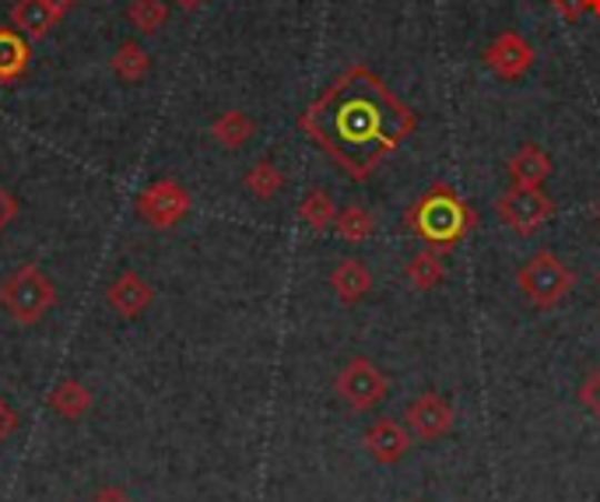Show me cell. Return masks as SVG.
<instances>
[{
	"mask_svg": "<svg viewBox=\"0 0 600 502\" xmlns=\"http://www.w3.org/2000/svg\"><path fill=\"white\" fill-rule=\"evenodd\" d=\"M593 214H597V218H600V204H597V208H593Z\"/></svg>",
	"mask_w": 600,
	"mask_h": 502,
	"instance_id": "cell-32",
	"label": "cell"
},
{
	"mask_svg": "<svg viewBox=\"0 0 600 502\" xmlns=\"http://www.w3.org/2000/svg\"><path fill=\"white\" fill-rule=\"evenodd\" d=\"M53 278L39 264H21L4 281H0V310H4L18 327H36L57 305Z\"/></svg>",
	"mask_w": 600,
	"mask_h": 502,
	"instance_id": "cell-3",
	"label": "cell"
},
{
	"mask_svg": "<svg viewBox=\"0 0 600 502\" xmlns=\"http://www.w3.org/2000/svg\"><path fill=\"white\" fill-rule=\"evenodd\" d=\"M362 443H366V453L372 456L376 464H397V461H404L408 450H411V432L404 425H397L393 419H380V422H372L362 435Z\"/></svg>",
	"mask_w": 600,
	"mask_h": 502,
	"instance_id": "cell-11",
	"label": "cell"
},
{
	"mask_svg": "<svg viewBox=\"0 0 600 502\" xmlns=\"http://www.w3.org/2000/svg\"><path fill=\"white\" fill-rule=\"evenodd\" d=\"M404 225L429 243L432 250H450L457 247L460 239H467L478 225V214L474 208L460 201V193L447 183H436L432 190H426L418 198V204L408 208L404 214Z\"/></svg>",
	"mask_w": 600,
	"mask_h": 502,
	"instance_id": "cell-2",
	"label": "cell"
},
{
	"mask_svg": "<svg viewBox=\"0 0 600 502\" xmlns=\"http://www.w3.org/2000/svg\"><path fill=\"white\" fill-rule=\"evenodd\" d=\"M333 232H338L344 243H366V239L376 232V218H372L362 204H348L344 211H338Z\"/></svg>",
	"mask_w": 600,
	"mask_h": 502,
	"instance_id": "cell-23",
	"label": "cell"
},
{
	"mask_svg": "<svg viewBox=\"0 0 600 502\" xmlns=\"http://www.w3.org/2000/svg\"><path fill=\"white\" fill-rule=\"evenodd\" d=\"M580 404L600 419V365L583 380V386H580Z\"/></svg>",
	"mask_w": 600,
	"mask_h": 502,
	"instance_id": "cell-24",
	"label": "cell"
},
{
	"mask_svg": "<svg viewBox=\"0 0 600 502\" xmlns=\"http://www.w3.org/2000/svg\"><path fill=\"white\" fill-rule=\"evenodd\" d=\"M109 68H113V74L127 84H138L151 74V57L148 50L141 47L138 39H127L117 47V53L109 57Z\"/></svg>",
	"mask_w": 600,
	"mask_h": 502,
	"instance_id": "cell-17",
	"label": "cell"
},
{
	"mask_svg": "<svg viewBox=\"0 0 600 502\" xmlns=\"http://www.w3.org/2000/svg\"><path fill=\"white\" fill-rule=\"evenodd\" d=\"M442 278H447V268H442V257L429 247L426 253L411 257L408 264V281L418 289V292H432L442 285Z\"/></svg>",
	"mask_w": 600,
	"mask_h": 502,
	"instance_id": "cell-22",
	"label": "cell"
},
{
	"mask_svg": "<svg viewBox=\"0 0 600 502\" xmlns=\"http://www.w3.org/2000/svg\"><path fill=\"white\" fill-rule=\"evenodd\" d=\"M127 21L141 36H154V32H162L169 26V4H166V0H130Z\"/></svg>",
	"mask_w": 600,
	"mask_h": 502,
	"instance_id": "cell-20",
	"label": "cell"
},
{
	"mask_svg": "<svg viewBox=\"0 0 600 502\" xmlns=\"http://www.w3.org/2000/svg\"><path fill=\"white\" fill-rule=\"evenodd\" d=\"M299 218H302V225H309L313 232H327V229H333V222H338V204H333L327 190L317 187L299 201Z\"/></svg>",
	"mask_w": 600,
	"mask_h": 502,
	"instance_id": "cell-19",
	"label": "cell"
},
{
	"mask_svg": "<svg viewBox=\"0 0 600 502\" xmlns=\"http://www.w3.org/2000/svg\"><path fill=\"white\" fill-rule=\"evenodd\" d=\"M106 302L109 310L123 320H138L141 313H148V305L154 302V289L151 281L141 278L138 271H120L106 289Z\"/></svg>",
	"mask_w": 600,
	"mask_h": 502,
	"instance_id": "cell-10",
	"label": "cell"
},
{
	"mask_svg": "<svg viewBox=\"0 0 600 502\" xmlns=\"http://www.w3.org/2000/svg\"><path fill=\"white\" fill-rule=\"evenodd\" d=\"M18 218V198L8 190V187H0V235L8 232V225Z\"/></svg>",
	"mask_w": 600,
	"mask_h": 502,
	"instance_id": "cell-25",
	"label": "cell"
},
{
	"mask_svg": "<svg viewBox=\"0 0 600 502\" xmlns=\"http://www.w3.org/2000/svg\"><path fill=\"white\" fill-rule=\"evenodd\" d=\"M299 127L351 180L362 183L414 134L418 117L404 99L387 89L380 74L369 68H348L327 84L323 96L306 106Z\"/></svg>",
	"mask_w": 600,
	"mask_h": 502,
	"instance_id": "cell-1",
	"label": "cell"
},
{
	"mask_svg": "<svg viewBox=\"0 0 600 502\" xmlns=\"http://www.w3.org/2000/svg\"><path fill=\"white\" fill-rule=\"evenodd\" d=\"M496 211L513 235H533L554 214V201L541 187H509L499 198Z\"/></svg>",
	"mask_w": 600,
	"mask_h": 502,
	"instance_id": "cell-6",
	"label": "cell"
},
{
	"mask_svg": "<svg viewBox=\"0 0 600 502\" xmlns=\"http://www.w3.org/2000/svg\"><path fill=\"white\" fill-rule=\"evenodd\" d=\"M242 187H247L257 201H274L281 187H284V177H281V169L271 162V159H260L250 165V172L242 177Z\"/></svg>",
	"mask_w": 600,
	"mask_h": 502,
	"instance_id": "cell-21",
	"label": "cell"
},
{
	"mask_svg": "<svg viewBox=\"0 0 600 502\" xmlns=\"http://www.w3.org/2000/svg\"><path fill=\"white\" fill-rule=\"evenodd\" d=\"M14 429H18V414L4 398H0V443H8L14 435Z\"/></svg>",
	"mask_w": 600,
	"mask_h": 502,
	"instance_id": "cell-26",
	"label": "cell"
},
{
	"mask_svg": "<svg viewBox=\"0 0 600 502\" xmlns=\"http://www.w3.org/2000/svg\"><path fill=\"white\" fill-rule=\"evenodd\" d=\"M408 429L418 435L421 443H432V440H442L450 429H453V404L442 398V394H421L411 401L408 408Z\"/></svg>",
	"mask_w": 600,
	"mask_h": 502,
	"instance_id": "cell-9",
	"label": "cell"
},
{
	"mask_svg": "<svg viewBox=\"0 0 600 502\" xmlns=\"http://www.w3.org/2000/svg\"><path fill=\"white\" fill-rule=\"evenodd\" d=\"M583 8H587V11H593V14L600 18V0H583Z\"/></svg>",
	"mask_w": 600,
	"mask_h": 502,
	"instance_id": "cell-31",
	"label": "cell"
},
{
	"mask_svg": "<svg viewBox=\"0 0 600 502\" xmlns=\"http://www.w3.org/2000/svg\"><path fill=\"white\" fill-rule=\"evenodd\" d=\"M517 285L533 305H538V310H554V305H559L572 292L576 274L551 250H541L520 268Z\"/></svg>",
	"mask_w": 600,
	"mask_h": 502,
	"instance_id": "cell-4",
	"label": "cell"
},
{
	"mask_svg": "<svg viewBox=\"0 0 600 502\" xmlns=\"http://www.w3.org/2000/svg\"><path fill=\"white\" fill-rule=\"evenodd\" d=\"M333 394H338L351 411H369L390 394V380L380 365L366 355H354L341 365L338 380H333Z\"/></svg>",
	"mask_w": 600,
	"mask_h": 502,
	"instance_id": "cell-5",
	"label": "cell"
},
{
	"mask_svg": "<svg viewBox=\"0 0 600 502\" xmlns=\"http://www.w3.org/2000/svg\"><path fill=\"white\" fill-rule=\"evenodd\" d=\"M8 18H11V29H18L29 42L47 39V36L60 26L47 0H14L11 11H8Z\"/></svg>",
	"mask_w": 600,
	"mask_h": 502,
	"instance_id": "cell-12",
	"label": "cell"
},
{
	"mask_svg": "<svg viewBox=\"0 0 600 502\" xmlns=\"http://www.w3.org/2000/svg\"><path fill=\"white\" fill-rule=\"evenodd\" d=\"M190 193L183 183H176V180H154L151 187H144L138 193V201H133V211H138L144 222L151 229H172V225H180L183 218L190 214Z\"/></svg>",
	"mask_w": 600,
	"mask_h": 502,
	"instance_id": "cell-7",
	"label": "cell"
},
{
	"mask_svg": "<svg viewBox=\"0 0 600 502\" xmlns=\"http://www.w3.org/2000/svg\"><path fill=\"white\" fill-rule=\"evenodd\" d=\"M92 502H133V499H130L127 489H120V485H102V489L92 495Z\"/></svg>",
	"mask_w": 600,
	"mask_h": 502,
	"instance_id": "cell-28",
	"label": "cell"
},
{
	"mask_svg": "<svg viewBox=\"0 0 600 502\" xmlns=\"http://www.w3.org/2000/svg\"><path fill=\"white\" fill-rule=\"evenodd\" d=\"M47 4H50V11L57 14V21H63L67 14H71V11L81 4V0H47Z\"/></svg>",
	"mask_w": 600,
	"mask_h": 502,
	"instance_id": "cell-29",
	"label": "cell"
},
{
	"mask_svg": "<svg viewBox=\"0 0 600 502\" xmlns=\"http://www.w3.org/2000/svg\"><path fill=\"white\" fill-rule=\"evenodd\" d=\"M176 4H180V8H187V11H193V8H200V4H204V0H176Z\"/></svg>",
	"mask_w": 600,
	"mask_h": 502,
	"instance_id": "cell-30",
	"label": "cell"
},
{
	"mask_svg": "<svg viewBox=\"0 0 600 502\" xmlns=\"http://www.w3.org/2000/svg\"><path fill=\"white\" fill-rule=\"evenodd\" d=\"M32 42L18 29H0V84H14L29 74Z\"/></svg>",
	"mask_w": 600,
	"mask_h": 502,
	"instance_id": "cell-14",
	"label": "cell"
},
{
	"mask_svg": "<svg viewBox=\"0 0 600 502\" xmlns=\"http://www.w3.org/2000/svg\"><path fill=\"white\" fill-rule=\"evenodd\" d=\"M551 4H554V11H559L566 21H576V18H580L587 8H583V0H551Z\"/></svg>",
	"mask_w": 600,
	"mask_h": 502,
	"instance_id": "cell-27",
	"label": "cell"
},
{
	"mask_svg": "<svg viewBox=\"0 0 600 502\" xmlns=\"http://www.w3.org/2000/svg\"><path fill=\"white\" fill-rule=\"evenodd\" d=\"M484 68L502 81H517L533 68V47L520 32H502L484 50Z\"/></svg>",
	"mask_w": 600,
	"mask_h": 502,
	"instance_id": "cell-8",
	"label": "cell"
},
{
	"mask_svg": "<svg viewBox=\"0 0 600 502\" xmlns=\"http://www.w3.org/2000/svg\"><path fill=\"white\" fill-rule=\"evenodd\" d=\"M597 285H600V271H597Z\"/></svg>",
	"mask_w": 600,
	"mask_h": 502,
	"instance_id": "cell-33",
	"label": "cell"
},
{
	"mask_svg": "<svg viewBox=\"0 0 600 502\" xmlns=\"http://www.w3.org/2000/svg\"><path fill=\"white\" fill-rule=\"evenodd\" d=\"M330 289L344 305H359L369 292H372V274L362 260L344 257L338 268L330 271Z\"/></svg>",
	"mask_w": 600,
	"mask_h": 502,
	"instance_id": "cell-13",
	"label": "cell"
},
{
	"mask_svg": "<svg viewBox=\"0 0 600 502\" xmlns=\"http://www.w3.org/2000/svg\"><path fill=\"white\" fill-rule=\"evenodd\" d=\"M257 134V123L242 113V109H226L214 123H211V138L221 144V148H229V151H236V148H242L250 138Z\"/></svg>",
	"mask_w": 600,
	"mask_h": 502,
	"instance_id": "cell-18",
	"label": "cell"
},
{
	"mask_svg": "<svg viewBox=\"0 0 600 502\" xmlns=\"http://www.w3.org/2000/svg\"><path fill=\"white\" fill-rule=\"evenodd\" d=\"M551 155L538 144H523L513 159H509V180L513 187H541L551 177Z\"/></svg>",
	"mask_w": 600,
	"mask_h": 502,
	"instance_id": "cell-15",
	"label": "cell"
},
{
	"mask_svg": "<svg viewBox=\"0 0 600 502\" xmlns=\"http://www.w3.org/2000/svg\"><path fill=\"white\" fill-rule=\"evenodd\" d=\"M92 404H96L92 390H88L81 380H60V383L50 390V411L60 414L63 422L84 419V414L92 411Z\"/></svg>",
	"mask_w": 600,
	"mask_h": 502,
	"instance_id": "cell-16",
	"label": "cell"
}]
</instances>
